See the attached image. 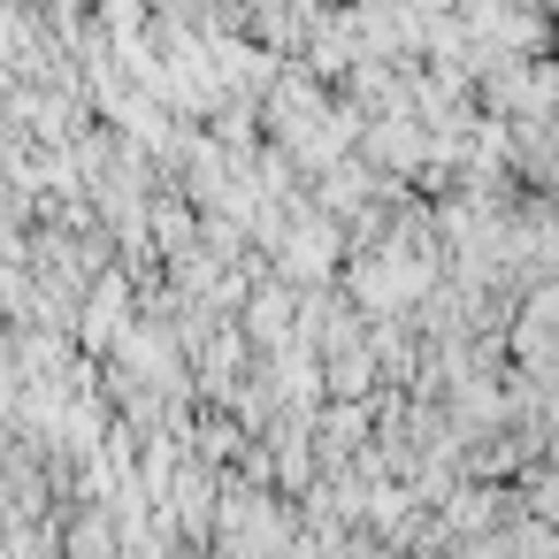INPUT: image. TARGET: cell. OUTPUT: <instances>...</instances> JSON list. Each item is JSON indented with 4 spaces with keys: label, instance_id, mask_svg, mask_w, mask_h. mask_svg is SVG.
Segmentation results:
<instances>
[{
    "label": "cell",
    "instance_id": "1",
    "mask_svg": "<svg viewBox=\"0 0 559 559\" xmlns=\"http://www.w3.org/2000/svg\"><path fill=\"white\" fill-rule=\"evenodd\" d=\"M131 322H139V307H131V269L93 276L85 299H78V345H85V353H116Z\"/></svg>",
    "mask_w": 559,
    "mask_h": 559
},
{
    "label": "cell",
    "instance_id": "2",
    "mask_svg": "<svg viewBox=\"0 0 559 559\" xmlns=\"http://www.w3.org/2000/svg\"><path fill=\"white\" fill-rule=\"evenodd\" d=\"M444 559H452V551H444Z\"/></svg>",
    "mask_w": 559,
    "mask_h": 559
}]
</instances>
